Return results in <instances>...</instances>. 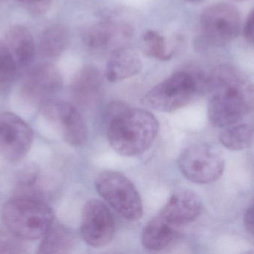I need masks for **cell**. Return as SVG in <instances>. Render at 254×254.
I'll return each instance as SVG.
<instances>
[{
	"mask_svg": "<svg viewBox=\"0 0 254 254\" xmlns=\"http://www.w3.org/2000/svg\"><path fill=\"white\" fill-rule=\"evenodd\" d=\"M208 76L211 95L208 118L216 128L232 126L254 110V84L232 66L215 68Z\"/></svg>",
	"mask_w": 254,
	"mask_h": 254,
	"instance_id": "1",
	"label": "cell"
},
{
	"mask_svg": "<svg viewBox=\"0 0 254 254\" xmlns=\"http://www.w3.org/2000/svg\"><path fill=\"white\" fill-rule=\"evenodd\" d=\"M158 130L159 124L152 113L127 105L110 119L107 137L115 152L122 156L134 157L150 148Z\"/></svg>",
	"mask_w": 254,
	"mask_h": 254,
	"instance_id": "2",
	"label": "cell"
},
{
	"mask_svg": "<svg viewBox=\"0 0 254 254\" xmlns=\"http://www.w3.org/2000/svg\"><path fill=\"white\" fill-rule=\"evenodd\" d=\"M1 218L6 229L22 240L43 238L54 223L52 209L42 195L16 194L3 206Z\"/></svg>",
	"mask_w": 254,
	"mask_h": 254,
	"instance_id": "3",
	"label": "cell"
},
{
	"mask_svg": "<svg viewBox=\"0 0 254 254\" xmlns=\"http://www.w3.org/2000/svg\"><path fill=\"white\" fill-rule=\"evenodd\" d=\"M205 93H208L207 74L179 71L151 89L142 103L152 110L170 113L188 105L196 95Z\"/></svg>",
	"mask_w": 254,
	"mask_h": 254,
	"instance_id": "4",
	"label": "cell"
},
{
	"mask_svg": "<svg viewBox=\"0 0 254 254\" xmlns=\"http://www.w3.org/2000/svg\"><path fill=\"white\" fill-rule=\"evenodd\" d=\"M100 196L127 220H138L143 209L140 194L132 182L122 173L107 170L100 173L95 182Z\"/></svg>",
	"mask_w": 254,
	"mask_h": 254,
	"instance_id": "5",
	"label": "cell"
},
{
	"mask_svg": "<svg viewBox=\"0 0 254 254\" xmlns=\"http://www.w3.org/2000/svg\"><path fill=\"white\" fill-rule=\"evenodd\" d=\"M199 24L200 44L207 47H222L238 36L241 19L235 6L220 2L203 10Z\"/></svg>",
	"mask_w": 254,
	"mask_h": 254,
	"instance_id": "6",
	"label": "cell"
},
{
	"mask_svg": "<svg viewBox=\"0 0 254 254\" xmlns=\"http://www.w3.org/2000/svg\"><path fill=\"white\" fill-rule=\"evenodd\" d=\"M179 169L190 181L209 184L220 178L225 169L223 157L215 146L197 143L185 149L179 156Z\"/></svg>",
	"mask_w": 254,
	"mask_h": 254,
	"instance_id": "7",
	"label": "cell"
},
{
	"mask_svg": "<svg viewBox=\"0 0 254 254\" xmlns=\"http://www.w3.org/2000/svg\"><path fill=\"white\" fill-rule=\"evenodd\" d=\"M116 233L114 217L101 200L92 198L83 207L80 234L85 243L92 248H102L113 241Z\"/></svg>",
	"mask_w": 254,
	"mask_h": 254,
	"instance_id": "8",
	"label": "cell"
},
{
	"mask_svg": "<svg viewBox=\"0 0 254 254\" xmlns=\"http://www.w3.org/2000/svg\"><path fill=\"white\" fill-rule=\"evenodd\" d=\"M40 108L43 114L60 128L68 144L79 147L87 141L86 122L75 106L62 100L50 98L43 103Z\"/></svg>",
	"mask_w": 254,
	"mask_h": 254,
	"instance_id": "9",
	"label": "cell"
},
{
	"mask_svg": "<svg viewBox=\"0 0 254 254\" xmlns=\"http://www.w3.org/2000/svg\"><path fill=\"white\" fill-rule=\"evenodd\" d=\"M63 76L56 65L40 63L28 70L22 79L21 93L31 104L41 105L61 90Z\"/></svg>",
	"mask_w": 254,
	"mask_h": 254,
	"instance_id": "10",
	"label": "cell"
},
{
	"mask_svg": "<svg viewBox=\"0 0 254 254\" xmlns=\"http://www.w3.org/2000/svg\"><path fill=\"white\" fill-rule=\"evenodd\" d=\"M34 140L31 127L14 113L0 114V154L9 162H19L29 152Z\"/></svg>",
	"mask_w": 254,
	"mask_h": 254,
	"instance_id": "11",
	"label": "cell"
},
{
	"mask_svg": "<svg viewBox=\"0 0 254 254\" xmlns=\"http://www.w3.org/2000/svg\"><path fill=\"white\" fill-rule=\"evenodd\" d=\"M132 27L125 22L101 21L89 27L83 34V41L93 49H114L126 46L132 37Z\"/></svg>",
	"mask_w": 254,
	"mask_h": 254,
	"instance_id": "12",
	"label": "cell"
},
{
	"mask_svg": "<svg viewBox=\"0 0 254 254\" xmlns=\"http://www.w3.org/2000/svg\"><path fill=\"white\" fill-rule=\"evenodd\" d=\"M201 210V198L192 191L184 189L173 194L158 215L172 226L179 228L198 219Z\"/></svg>",
	"mask_w": 254,
	"mask_h": 254,
	"instance_id": "13",
	"label": "cell"
},
{
	"mask_svg": "<svg viewBox=\"0 0 254 254\" xmlns=\"http://www.w3.org/2000/svg\"><path fill=\"white\" fill-rule=\"evenodd\" d=\"M71 94L76 104L84 109L98 105L104 94V79L98 69L86 66L73 78Z\"/></svg>",
	"mask_w": 254,
	"mask_h": 254,
	"instance_id": "14",
	"label": "cell"
},
{
	"mask_svg": "<svg viewBox=\"0 0 254 254\" xmlns=\"http://www.w3.org/2000/svg\"><path fill=\"white\" fill-rule=\"evenodd\" d=\"M143 67L137 52L127 46L114 49L106 67L105 76L112 83L133 77L140 73Z\"/></svg>",
	"mask_w": 254,
	"mask_h": 254,
	"instance_id": "15",
	"label": "cell"
},
{
	"mask_svg": "<svg viewBox=\"0 0 254 254\" xmlns=\"http://www.w3.org/2000/svg\"><path fill=\"white\" fill-rule=\"evenodd\" d=\"M4 43L13 56L18 70L31 65L35 56V43L26 27L21 25L10 27L6 32Z\"/></svg>",
	"mask_w": 254,
	"mask_h": 254,
	"instance_id": "16",
	"label": "cell"
},
{
	"mask_svg": "<svg viewBox=\"0 0 254 254\" xmlns=\"http://www.w3.org/2000/svg\"><path fill=\"white\" fill-rule=\"evenodd\" d=\"M178 228L167 223L157 215L143 228L141 244L146 250L160 252L168 248L176 240Z\"/></svg>",
	"mask_w": 254,
	"mask_h": 254,
	"instance_id": "17",
	"label": "cell"
},
{
	"mask_svg": "<svg viewBox=\"0 0 254 254\" xmlns=\"http://www.w3.org/2000/svg\"><path fill=\"white\" fill-rule=\"evenodd\" d=\"M69 34L64 25H54L45 30L40 36L39 52L48 59L59 58L68 47Z\"/></svg>",
	"mask_w": 254,
	"mask_h": 254,
	"instance_id": "18",
	"label": "cell"
},
{
	"mask_svg": "<svg viewBox=\"0 0 254 254\" xmlns=\"http://www.w3.org/2000/svg\"><path fill=\"white\" fill-rule=\"evenodd\" d=\"M74 243L72 233L64 225L54 222L43 237L38 254H68L72 250Z\"/></svg>",
	"mask_w": 254,
	"mask_h": 254,
	"instance_id": "19",
	"label": "cell"
},
{
	"mask_svg": "<svg viewBox=\"0 0 254 254\" xmlns=\"http://www.w3.org/2000/svg\"><path fill=\"white\" fill-rule=\"evenodd\" d=\"M219 140L228 150H245L254 143V128L248 124H235L222 131Z\"/></svg>",
	"mask_w": 254,
	"mask_h": 254,
	"instance_id": "20",
	"label": "cell"
},
{
	"mask_svg": "<svg viewBox=\"0 0 254 254\" xmlns=\"http://www.w3.org/2000/svg\"><path fill=\"white\" fill-rule=\"evenodd\" d=\"M18 67L4 42L0 40V93H5L13 86Z\"/></svg>",
	"mask_w": 254,
	"mask_h": 254,
	"instance_id": "21",
	"label": "cell"
},
{
	"mask_svg": "<svg viewBox=\"0 0 254 254\" xmlns=\"http://www.w3.org/2000/svg\"><path fill=\"white\" fill-rule=\"evenodd\" d=\"M143 49L147 56L160 61L171 59L173 52L169 50L167 40L155 30H147L143 35Z\"/></svg>",
	"mask_w": 254,
	"mask_h": 254,
	"instance_id": "22",
	"label": "cell"
},
{
	"mask_svg": "<svg viewBox=\"0 0 254 254\" xmlns=\"http://www.w3.org/2000/svg\"><path fill=\"white\" fill-rule=\"evenodd\" d=\"M23 240L6 229L5 232L0 231V254H21L25 252Z\"/></svg>",
	"mask_w": 254,
	"mask_h": 254,
	"instance_id": "23",
	"label": "cell"
},
{
	"mask_svg": "<svg viewBox=\"0 0 254 254\" xmlns=\"http://www.w3.org/2000/svg\"><path fill=\"white\" fill-rule=\"evenodd\" d=\"M34 15H41L49 10L53 0H16Z\"/></svg>",
	"mask_w": 254,
	"mask_h": 254,
	"instance_id": "24",
	"label": "cell"
},
{
	"mask_svg": "<svg viewBox=\"0 0 254 254\" xmlns=\"http://www.w3.org/2000/svg\"><path fill=\"white\" fill-rule=\"evenodd\" d=\"M244 37L247 43L254 47V9L248 16L245 23Z\"/></svg>",
	"mask_w": 254,
	"mask_h": 254,
	"instance_id": "25",
	"label": "cell"
},
{
	"mask_svg": "<svg viewBox=\"0 0 254 254\" xmlns=\"http://www.w3.org/2000/svg\"><path fill=\"white\" fill-rule=\"evenodd\" d=\"M244 225L248 232L254 237V198L246 210L244 216Z\"/></svg>",
	"mask_w": 254,
	"mask_h": 254,
	"instance_id": "26",
	"label": "cell"
},
{
	"mask_svg": "<svg viewBox=\"0 0 254 254\" xmlns=\"http://www.w3.org/2000/svg\"><path fill=\"white\" fill-rule=\"evenodd\" d=\"M185 1L190 3H193V4H197V3L201 2V1H204V0H185Z\"/></svg>",
	"mask_w": 254,
	"mask_h": 254,
	"instance_id": "27",
	"label": "cell"
},
{
	"mask_svg": "<svg viewBox=\"0 0 254 254\" xmlns=\"http://www.w3.org/2000/svg\"><path fill=\"white\" fill-rule=\"evenodd\" d=\"M237 1H243V0H237Z\"/></svg>",
	"mask_w": 254,
	"mask_h": 254,
	"instance_id": "28",
	"label": "cell"
}]
</instances>
